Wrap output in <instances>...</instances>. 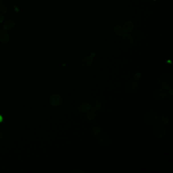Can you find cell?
Returning a JSON list of instances; mask_svg holds the SVG:
<instances>
[{"mask_svg": "<svg viewBox=\"0 0 173 173\" xmlns=\"http://www.w3.org/2000/svg\"><path fill=\"white\" fill-rule=\"evenodd\" d=\"M138 88V83L135 80H132L128 83L127 86V90L129 92L132 93L137 90Z\"/></svg>", "mask_w": 173, "mask_h": 173, "instance_id": "cell-13", "label": "cell"}, {"mask_svg": "<svg viewBox=\"0 0 173 173\" xmlns=\"http://www.w3.org/2000/svg\"><path fill=\"white\" fill-rule=\"evenodd\" d=\"M143 119L146 125L150 126L156 125L158 122V115L153 111H150L145 113Z\"/></svg>", "mask_w": 173, "mask_h": 173, "instance_id": "cell-2", "label": "cell"}, {"mask_svg": "<svg viewBox=\"0 0 173 173\" xmlns=\"http://www.w3.org/2000/svg\"><path fill=\"white\" fill-rule=\"evenodd\" d=\"M4 16L3 14L0 13V23H3V21H4Z\"/></svg>", "mask_w": 173, "mask_h": 173, "instance_id": "cell-21", "label": "cell"}, {"mask_svg": "<svg viewBox=\"0 0 173 173\" xmlns=\"http://www.w3.org/2000/svg\"><path fill=\"white\" fill-rule=\"evenodd\" d=\"M158 122L162 125H166L168 124L169 120L167 117L163 116L160 117L158 118Z\"/></svg>", "mask_w": 173, "mask_h": 173, "instance_id": "cell-16", "label": "cell"}, {"mask_svg": "<svg viewBox=\"0 0 173 173\" xmlns=\"http://www.w3.org/2000/svg\"><path fill=\"white\" fill-rule=\"evenodd\" d=\"M2 121V116H0V121Z\"/></svg>", "mask_w": 173, "mask_h": 173, "instance_id": "cell-24", "label": "cell"}, {"mask_svg": "<svg viewBox=\"0 0 173 173\" xmlns=\"http://www.w3.org/2000/svg\"><path fill=\"white\" fill-rule=\"evenodd\" d=\"M114 30L116 35L118 36H122V35L125 33L123 28L120 26H116L114 28Z\"/></svg>", "mask_w": 173, "mask_h": 173, "instance_id": "cell-15", "label": "cell"}, {"mask_svg": "<svg viewBox=\"0 0 173 173\" xmlns=\"http://www.w3.org/2000/svg\"><path fill=\"white\" fill-rule=\"evenodd\" d=\"M9 40V36L5 29L0 30V42L3 44L7 43Z\"/></svg>", "mask_w": 173, "mask_h": 173, "instance_id": "cell-9", "label": "cell"}, {"mask_svg": "<svg viewBox=\"0 0 173 173\" xmlns=\"http://www.w3.org/2000/svg\"><path fill=\"white\" fill-rule=\"evenodd\" d=\"M72 172H79V173H80V172H81V173H84L83 171H80V170H75V171H73Z\"/></svg>", "mask_w": 173, "mask_h": 173, "instance_id": "cell-22", "label": "cell"}, {"mask_svg": "<svg viewBox=\"0 0 173 173\" xmlns=\"http://www.w3.org/2000/svg\"><path fill=\"white\" fill-rule=\"evenodd\" d=\"M134 28V23L131 21H127L125 23L123 29L124 32L127 33H130L133 30Z\"/></svg>", "mask_w": 173, "mask_h": 173, "instance_id": "cell-11", "label": "cell"}, {"mask_svg": "<svg viewBox=\"0 0 173 173\" xmlns=\"http://www.w3.org/2000/svg\"><path fill=\"white\" fill-rule=\"evenodd\" d=\"M49 102L53 106L58 107L62 104V97L60 95L54 94L50 96L49 99Z\"/></svg>", "mask_w": 173, "mask_h": 173, "instance_id": "cell-6", "label": "cell"}, {"mask_svg": "<svg viewBox=\"0 0 173 173\" xmlns=\"http://www.w3.org/2000/svg\"><path fill=\"white\" fill-rule=\"evenodd\" d=\"M140 74L139 73H137L135 75V76L134 77V78L135 79V80H138L140 78Z\"/></svg>", "mask_w": 173, "mask_h": 173, "instance_id": "cell-20", "label": "cell"}, {"mask_svg": "<svg viewBox=\"0 0 173 173\" xmlns=\"http://www.w3.org/2000/svg\"><path fill=\"white\" fill-rule=\"evenodd\" d=\"M99 141L102 145L108 146L110 144V138L106 134H99Z\"/></svg>", "mask_w": 173, "mask_h": 173, "instance_id": "cell-10", "label": "cell"}, {"mask_svg": "<svg viewBox=\"0 0 173 173\" xmlns=\"http://www.w3.org/2000/svg\"><path fill=\"white\" fill-rule=\"evenodd\" d=\"M15 26V23L12 20H7L5 21V23L3 25V27L5 30H11L12 29H14Z\"/></svg>", "mask_w": 173, "mask_h": 173, "instance_id": "cell-14", "label": "cell"}, {"mask_svg": "<svg viewBox=\"0 0 173 173\" xmlns=\"http://www.w3.org/2000/svg\"><path fill=\"white\" fill-rule=\"evenodd\" d=\"M0 10L3 13H6L8 11L7 7L3 5L2 0H0Z\"/></svg>", "mask_w": 173, "mask_h": 173, "instance_id": "cell-19", "label": "cell"}, {"mask_svg": "<svg viewBox=\"0 0 173 173\" xmlns=\"http://www.w3.org/2000/svg\"><path fill=\"white\" fill-rule=\"evenodd\" d=\"M95 53H91L89 56L84 58L80 63V66L82 69L86 70L91 66L93 62V59L95 58Z\"/></svg>", "mask_w": 173, "mask_h": 173, "instance_id": "cell-3", "label": "cell"}, {"mask_svg": "<svg viewBox=\"0 0 173 173\" xmlns=\"http://www.w3.org/2000/svg\"><path fill=\"white\" fill-rule=\"evenodd\" d=\"M134 39L131 35L128 33H124L122 36L121 42L123 46L131 47L134 43Z\"/></svg>", "mask_w": 173, "mask_h": 173, "instance_id": "cell-4", "label": "cell"}, {"mask_svg": "<svg viewBox=\"0 0 173 173\" xmlns=\"http://www.w3.org/2000/svg\"><path fill=\"white\" fill-rule=\"evenodd\" d=\"M92 131L95 135H99V134H101V132H102L101 129L99 127H97V126L93 127L92 129Z\"/></svg>", "mask_w": 173, "mask_h": 173, "instance_id": "cell-18", "label": "cell"}, {"mask_svg": "<svg viewBox=\"0 0 173 173\" xmlns=\"http://www.w3.org/2000/svg\"><path fill=\"white\" fill-rule=\"evenodd\" d=\"M90 106L87 103H82L79 104L78 109L81 113H87L90 110Z\"/></svg>", "mask_w": 173, "mask_h": 173, "instance_id": "cell-12", "label": "cell"}, {"mask_svg": "<svg viewBox=\"0 0 173 173\" xmlns=\"http://www.w3.org/2000/svg\"><path fill=\"white\" fill-rule=\"evenodd\" d=\"M159 85L165 90H169L173 86V77L171 74L164 73L159 79Z\"/></svg>", "mask_w": 173, "mask_h": 173, "instance_id": "cell-1", "label": "cell"}, {"mask_svg": "<svg viewBox=\"0 0 173 173\" xmlns=\"http://www.w3.org/2000/svg\"><path fill=\"white\" fill-rule=\"evenodd\" d=\"M155 136L158 138H162L166 134L165 128L160 124H158L155 126L153 129Z\"/></svg>", "mask_w": 173, "mask_h": 173, "instance_id": "cell-5", "label": "cell"}, {"mask_svg": "<svg viewBox=\"0 0 173 173\" xmlns=\"http://www.w3.org/2000/svg\"><path fill=\"white\" fill-rule=\"evenodd\" d=\"M3 136V135L2 133L0 132V139H1L2 138Z\"/></svg>", "mask_w": 173, "mask_h": 173, "instance_id": "cell-23", "label": "cell"}, {"mask_svg": "<svg viewBox=\"0 0 173 173\" xmlns=\"http://www.w3.org/2000/svg\"><path fill=\"white\" fill-rule=\"evenodd\" d=\"M95 116H96V114H95V111L91 110V111H89L87 112L86 117L87 118L88 120L91 121L95 119Z\"/></svg>", "mask_w": 173, "mask_h": 173, "instance_id": "cell-17", "label": "cell"}, {"mask_svg": "<svg viewBox=\"0 0 173 173\" xmlns=\"http://www.w3.org/2000/svg\"><path fill=\"white\" fill-rule=\"evenodd\" d=\"M103 107V104L101 100L94 99L90 104V108L93 111H99Z\"/></svg>", "mask_w": 173, "mask_h": 173, "instance_id": "cell-8", "label": "cell"}, {"mask_svg": "<svg viewBox=\"0 0 173 173\" xmlns=\"http://www.w3.org/2000/svg\"><path fill=\"white\" fill-rule=\"evenodd\" d=\"M167 95L166 90L164 88H159L155 91L154 97L157 101H162L164 99Z\"/></svg>", "mask_w": 173, "mask_h": 173, "instance_id": "cell-7", "label": "cell"}]
</instances>
